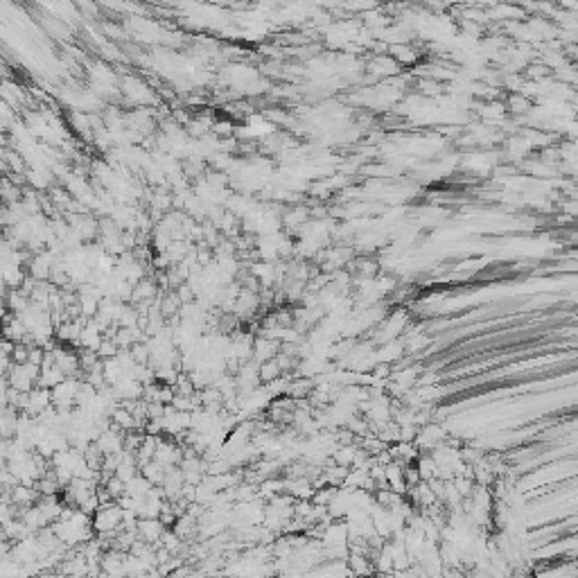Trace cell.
Wrapping results in <instances>:
<instances>
[{"mask_svg": "<svg viewBox=\"0 0 578 578\" xmlns=\"http://www.w3.org/2000/svg\"><path fill=\"white\" fill-rule=\"evenodd\" d=\"M7 386L18 393H30L32 388L39 386V366L25 362V364H11L7 371Z\"/></svg>", "mask_w": 578, "mask_h": 578, "instance_id": "6da1fadb", "label": "cell"}, {"mask_svg": "<svg viewBox=\"0 0 578 578\" xmlns=\"http://www.w3.org/2000/svg\"><path fill=\"white\" fill-rule=\"evenodd\" d=\"M122 517L125 511L117 504H104L93 515V531L102 536H115L122 528Z\"/></svg>", "mask_w": 578, "mask_h": 578, "instance_id": "7a4b0ae2", "label": "cell"}, {"mask_svg": "<svg viewBox=\"0 0 578 578\" xmlns=\"http://www.w3.org/2000/svg\"><path fill=\"white\" fill-rule=\"evenodd\" d=\"M79 386L81 382L75 380V377H66L62 384H57L52 391H50V398H52V407L59 409V411H70L75 407V400H77V393H79Z\"/></svg>", "mask_w": 578, "mask_h": 578, "instance_id": "3957f363", "label": "cell"}, {"mask_svg": "<svg viewBox=\"0 0 578 578\" xmlns=\"http://www.w3.org/2000/svg\"><path fill=\"white\" fill-rule=\"evenodd\" d=\"M48 407H52L50 391L43 386H37V388H32L30 393H25V403H23L21 414L30 416V418H39Z\"/></svg>", "mask_w": 578, "mask_h": 578, "instance_id": "277c9868", "label": "cell"}, {"mask_svg": "<svg viewBox=\"0 0 578 578\" xmlns=\"http://www.w3.org/2000/svg\"><path fill=\"white\" fill-rule=\"evenodd\" d=\"M0 337L9 341V344H25L28 333H25V325H23L21 318L7 312V316L0 321Z\"/></svg>", "mask_w": 578, "mask_h": 578, "instance_id": "5b68a950", "label": "cell"}, {"mask_svg": "<svg viewBox=\"0 0 578 578\" xmlns=\"http://www.w3.org/2000/svg\"><path fill=\"white\" fill-rule=\"evenodd\" d=\"M64 380H66L64 371L59 369L57 364L52 362L50 352H45V359H43L41 369H39V386H43V388H48V391H52V388H54L57 384H62Z\"/></svg>", "mask_w": 578, "mask_h": 578, "instance_id": "8992f818", "label": "cell"}, {"mask_svg": "<svg viewBox=\"0 0 578 578\" xmlns=\"http://www.w3.org/2000/svg\"><path fill=\"white\" fill-rule=\"evenodd\" d=\"M39 499V492L34 490V486H23V483H16L14 488H9L7 492V502L14 506V509L23 511V509H30Z\"/></svg>", "mask_w": 578, "mask_h": 578, "instance_id": "52a82bcc", "label": "cell"}, {"mask_svg": "<svg viewBox=\"0 0 578 578\" xmlns=\"http://www.w3.org/2000/svg\"><path fill=\"white\" fill-rule=\"evenodd\" d=\"M165 533V524L158 520H138L136 524V536L140 542H147V545H156V542H161Z\"/></svg>", "mask_w": 578, "mask_h": 578, "instance_id": "ba28073f", "label": "cell"}, {"mask_svg": "<svg viewBox=\"0 0 578 578\" xmlns=\"http://www.w3.org/2000/svg\"><path fill=\"white\" fill-rule=\"evenodd\" d=\"M350 562H352V567H355V574H366V572H369V560H366V558L352 556Z\"/></svg>", "mask_w": 578, "mask_h": 578, "instance_id": "9c48e42d", "label": "cell"}, {"mask_svg": "<svg viewBox=\"0 0 578 578\" xmlns=\"http://www.w3.org/2000/svg\"><path fill=\"white\" fill-rule=\"evenodd\" d=\"M5 473H7V461H5V458H0V479H3Z\"/></svg>", "mask_w": 578, "mask_h": 578, "instance_id": "30bf717a", "label": "cell"}]
</instances>
